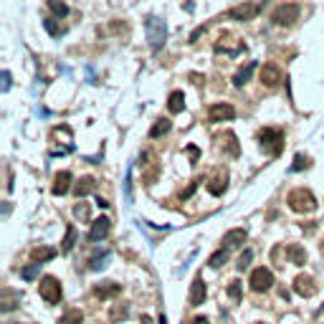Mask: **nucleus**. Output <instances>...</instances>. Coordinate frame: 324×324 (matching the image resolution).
<instances>
[{
  "label": "nucleus",
  "instance_id": "1",
  "mask_svg": "<svg viewBox=\"0 0 324 324\" xmlns=\"http://www.w3.org/2000/svg\"><path fill=\"white\" fill-rule=\"evenodd\" d=\"M259 144L261 149L266 152V155H271V157H279L281 152H284V130L281 127H263L259 132Z\"/></svg>",
  "mask_w": 324,
  "mask_h": 324
},
{
  "label": "nucleus",
  "instance_id": "2",
  "mask_svg": "<svg viewBox=\"0 0 324 324\" xmlns=\"http://www.w3.org/2000/svg\"><path fill=\"white\" fill-rule=\"evenodd\" d=\"M144 31H147V41H149V48L152 51H160L165 46V38H167V23L157 15H147L144 20Z\"/></svg>",
  "mask_w": 324,
  "mask_h": 324
},
{
  "label": "nucleus",
  "instance_id": "3",
  "mask_svg": "<svg viewBox=\"0 0 324 324\" xmlns=\"http://www.w3.org/2000/svg\"><path fill=\"white\" fill-rule=\"evenodd\" d=\"M286 203H289V208L294 213H314L317 210V197L309 193V190H304V188L291 190L289 197H286Z\"/></svg>",
  "mask_w": 324,
  "mask_h": 324
},
{
  "label": "nucleus",
  "instance_id": "4",
  "mask_svg": "<svg viewBox=\"0 0 324 324\" xmlns=\"http://www.w3.org/2000/svg\"><path fill=\"white\" fill-rule=\"evenodd\" d=\"M38 294L46 304H59L61 296H64V289H61V281L56 276H43L41 284H38Z\"/></svg>",
  "mask_w": 324,
  "mask_h": 324
},
{
  "label": "nucleus",
  "instance_id": "5",
  "mask_svg": "<svg viewBox=\"0 0 324 324\" xmlns=\"http://www.w3.org/2000/svg\"><path fill=\"white\" fill-rule=\"evenodd\" d=\"M299 13H302V8H299L296 3H281V5L271 13V20H273L276 26H294V23L299 20Z\"/></svg>",
  "mask_w": 324,
  "mask_h": 324
},
{
  "label": "nucleus",
  "instance_id": "6",
  "mask_svg": "<svg viewBox=\"0 0 324 324\" xmlns=\"http://www.w3.org/2000/svg\"><path fill=\"white\" fill-rule=\"evenodd\" d=\"M248 284H251V291H256V294L268 291V289L273 286V273H271V268H263V266L254 268V273H251Z\"/></svg>",
  "mask_w": 324,
  "mask_h": 324
},
{
  "label": "nucleus",
  "instance_id": "7",
  "mask_svg": "<svg viewBox=\"0 0 324 324\" xmlns=\"http://www.w3.org/2000/svg\"><path fill=\"white\" fill-rule=\"evenodd\" d=\"M261 10V3H241V5H236V8H231L228 13H226V18H231V20H254L256 15H259Z\"/></svg>",
  "mask_w": 324,
  "mask_h": 324
},
{
  "label": "nucleus",
  "instance_id": "8",
  "mask_svg": "<svg viewBox=\"0 0 324 324\" xmlns=\"http://www.w3.org/2000/svg\"><path fill=\"white\" fill-rule=\"evenodd\" d=\"M236 117V109H233V104H228V102H218V104H213L210 109H208V122L210 124H220V122H228V119H233Z\"/></svg>",
  "mask_w": 324,
  "mask_h": 324
},
{
  "label": "nucleus",
  "instance_id": "9",
  "mask_svg": "<svg viewBox=\"0 0 324 324\" xmlns=\"http://www.w3.org/2000/svg\"><path fill=\"white\" fill-rule=\"evenodd\" d=\"M215 142H218V147L228 155V157H238L241 155V144H238V137L233 134V132H223V134H218L215 137Z\"/></svg>",
  "mask_w": 324,
  "mask_h": 324
},
{
  "label": "nucleus",
  "instance_id": "10",
  "mask_svg": "<svg viewBox=\"0 0 324 324\" xmlns=\"http://www.w3.org/2000/svg\"><path fill=\"white\" fill-rule=\"evenodd\" d=\"M109 231H112V220L107 218V215H102V218H96V220H91V228H89V241H102V238H107L109 236Z\"/></svg>",
  "mask_w": 324,
  "mask_h": 324
},
{
  "label": "nucleus",
  "instance_id": "11",
  "mask_svg": "<svg viewBox=\"0 0 324 324\" xmlns=\"http://www.w3.org/2000/svg\"><path fill=\"white\" fill-rule=\"evenodd\" d=\"M281 81H284V71H281L276 64H266L261 68V84H263V86L273 89V86H279Z\"/></svg>",
  "mask_w": 324,
  "mask_h": 324
},
{
  "label": "nucleus",
  "instance_id": "12",
  "mask_svg": "<svg viewBox=\"0 0 324 324\" xmlns=\"http://www.w3.org/2000/svg\"><path fill=\"white\" fill-rule=\"evenodd\" d=\"M294 291H296L299 296L309 299V296L317 294V284H314V279H312L309 273H299V276L294 279Z\"/></svg>",
  "mask_w": 324,
  "mask_h": 324
},
{
  "label": "nucleus",
  "instance_id": "13",
  "mask_svg": "<svg viewBox=\"0 0 324 324\" xmlns=\"http://www.w3.org/2000/svg\"><path fill=\"white\" fill-rule=\"evenodd\" d=\"M205 296H208V286H205L203 276H195L193 284H190V294H188L190 307H200V304L205 302Z\"/></svg>",
  "mask_w": 324,
  "mask_h": 324
},
{
  "label": "nucleus",
  "instance_id": "14",
  "mask_svg": "<svg viewBox=\"0 0 324 324\" xmlns=\"http://www.w3.org/2000/svg\"><path fill=\"white\" fill-rule=\"evenodd\" d=\"M20 302H23L20 291H15V289H10V286H5V289L0 291V312H13Z\"/></svg>",
  "mask_w": 324,
  "mask_h": 324
},
{
  "label": "nucleus",
  "instance_id": "15",
  "mask_svg": "<svg viewBox=\"0 0 324 324\" xmlns=\"http://www.w3.org/2000/svg\"><path fill=\"white\" fill-rule=\"evenodd\" d=\"M226 188H228V172H226L223 167H218V170L213 172V178L208 180V193L210 195H223L226 193Z\"/></svg>",
  "mask_w": 324,
  "mask_h": 324
},
{
  "label": "nucleus",
  "instance_id": "16",
  "mask_svg": "<svg viewBox=\"0 0 324 324\" xmlns=\"http://www.w3.org/2000/svg\"><path fill=\"white\" fill-rule=\"evenodd\" d=\"M231 41H236L231 33H223L215 43V54H226V56H238L241 51H246V43L243 46H231Z\"/></svg>",
  "mask_w": 324,
  "mask_h": 324
},
{
  "label": "nucleus",
  "instance_id": "17",
  "mask_svg": "<svg viewBox=\"0 0 324 324\" xmlns=\"http://www.w3.org/2000/svg\"><path fill=\"white\" fill-rule=\"evenodd\" d=\"M246 238H248L246 228H233L223 236V248H238V246L246 243Z\"/></svg>",
  "mask_w": 324,
  "mask_h": 324
},
{
  "label": "nucleus",
  "instance_id": "18",
  "mask_svg": "<svg viewBox=\"0 0 324 324\" xmlns=\"http://www.w3.org/2000/svg\"><path fill=\"white\" fill-rule=\"evenodd\" d=\"M117 294H122V284H117V281H107V284H102V286L94 289V296L96 299H112Z\"/></svg>",
  "mask_w": 324,
  "mask_h": 324
},
{
  "label": "nucleus",
  "instance_id": "19",
  "mask_svg": "<svg viewBox=\"0 0 324 324\" xmlns=\"http://www.w3.org/2000/svg\"><path fill=\"white\" fill-rule=\"evenodd\" d=\"M94 190H96V180H94V178H89V175H86V178H81V180L73 185V195H76L79 200H81V197H86V195H91Z\"/></svg>",
  "mask_w": 324,
  "mask_h": 324
},
{
  "label": "nucleus",
  "instance_id": "20",
  "mask_svg": "<svg viewBox=\"0 0 324 324\" xmlns=\"http://www.w3.org/2000/svg\"><path fill=\"white\" fill-rule=\"evenodd\" d=\"M71 180H73V178H71V172H59V175H56V180H54V188H51V193L54 195H66L68 193V190H71Z\"/></svg>",
  "mask_w": 324,
  "mask_h": 324
},
{
  "label": "nucleus",
  "instance_id": "21",
  "mask_svg": "<svg viewBox=\"0 0 324 324\" xmlns=\"http://www.w3.org/2000/svg\"><path fill=\"white\" fill-rule=\"evenodd\" d=\"M256 68H259V64H256V61H248V64L243 66V68H238V73L233 76V84H236V86H243V84H248Z\"/></svg>",
  "mask_w": 324,
  "mask_h": 324
},
{
  "label": "nucleus",
  "instance_id": "22",
  "mask_svg": "<svg viewBox=\"0 0 324 324\" xmlns=\"http://www.w3.org/2000/svg\"><path fill=\"white\" fill-rule=\"evenodd\" d=\"M286 256H289V261H291L294 266H304V263H307V251H304L299 243H289V246H286Z\"/></svg>",
  "mask_w": 324,
  "mask_h": 324
},
{
  "label": "nucleus",
  "instance_id": "23",
  "mask_svg": "<svg viewBox=\"0 0 324 324\" xmlns=\"http://www.w3.org/2000/svg\"><path fill=\"white\" fill-rule=\"evenodd\" d=\"M56 248H51V246H41V248H33L31 251V261L33 263H43V261H51V259H56Z\"/></svg>",
  "mask_w": 324,
  "mask_h": 324
},
{
  "label": "nucleus",
  "instance_id": "24",
  "mask_svg": "<svg viewBox=\"0 0 324 324\" xmlns=\"http://www.w3.org/2000/svg\"><path fill=\"white\" fill-rule=\"evenodd\" d=\"M167 109H170V114H180L185 109V94L183 91H172L170 99H167Z\"/></svg>",
  "mask_w": 324,
  "mask_h": 324
},
{
  "label": "nucleus",
  "instance_id": "25",
  "mask_svg": "<svg viewBox=\"0 0 324 324\" xmlns=\"http://www.w3.org/2000/svg\"><path fill=\"white\" fill-rule=\"evenodd\" d=\"M170 130H172V122H170V119H157V122L152 124V130H149V137H152V139H160V137H165Z\"/></svg>",
  "mask_w": 324,
  "mask_h": 324
},
{
  "label": "nucleus",
  "instance_id": "26",
  "mask_svg": "<svg viewBox=\"0 0 324 324\" xmlns=\"http://www.w3.org/2000/svg\"><path fill=\"white\" fill-rule=\"evenodd\" d=\"M76 226H68L66 228V236H64V243H61V254H71V248H73V243H76Z\"/></svg>",
  "mask_w": 324,
  "mask_h": 324
},
{
  "label": "nucleus",
  "instance_id": "27",
  "mask_svg": "<svg viewBox=\"0 0 324 324\" xmlns=\"http://www.w3.org/2000/svg\"><path fill=\"white\" fill-rule=\"evenodd\" d=\"M109 256H112V254H109L107 248H104V251H99V254H94V256H91V261H89V268H91V271L104 268V266H107V261H109Z\"/></svg>",
  "mask_w": 324,
  "mask_h": 324
},
{
  "label": "nucleus",
  "instance_id": "28",
  "mask_svg": "<svg viewBox=\"0 0 324 324\" xmlns=\"http://www.w3.org/2000/svg\"><path fill=\"white\" fill-rule=\"evenodd\" d=\"M84 322V312L79 309H66V314L59 319V324H81Z\"/></svg>",
  "mask_w": 324,
  "mask_h": 324
},
{
  "label": "nucleus",
  "instance_id": "29",
  "mask_svg": "<svg viewBox=\"0 0 324 324\" xmlns=\"http://www.w3.org/2000/svg\"><path fill=\"white\" fill-rule=\"evenodd\" d=\"M226 261H228V248H220V251H215V254L208 259V266H210V268H220Z\"/></svg>",
  "mask_w": 324,
  "mask_h": 324
},
{
  "label": "nucleus",
  "instance_id": "30",
  "mask_svg": "<svg viewBox=\"0 0 324 324\" xmlns=\"http://www.w3.org/2000/svg\"><path fill=\"white\" fill-rule=\"evenodd\" d=\"M43 28H46V31H48V33H51L54 38L64 36V28H61V26H59V23H56L54 18H43Z\"/></svg>",
  "mask_w": 324,
  "mask_h": 324
},
{
  "label": "nucleus",
  "instance_id": "31",
  "mask_svg": "<svg viewBox=\"0 0 324 324\" xmlns=\"http://www.w3.org/2000/svg\"><path fill=\"white\" fill-rule=\"evenodd\" d=\"M48 8H51V13L59 15V18L68 15V5H66L64 0H48Z\"/></svg>",
  "mask_w": 324,
  "mask_h": 324
},
{
  "label": "nucleus",
  "instance_id": "32",
  "mask_svg": "<svg viewBox=\"0 0 324 324\" xmlns=\"http://www.w3.org/2000/svg\"><path fill=\"white\" fill-rule=\"evenodd\" d=\"M309 165H312V160H309L307 155H302V152H299V155L294 157V165H291V172H299V170H307Z\"/></svg>",
  "mask_w": 324,
  "mask_h": 324
},
{
  "label": "nucleus",
  "instance_id": "33",
  "mask_svg": "<svg viewBox=\"0 0 324 324\" xmlns=\"http://www.w3.org/2000/svg\"><path fill=\"white\" fill-rule=\"evenodd\" d=\"M38 271H41V263H31V266L20 268V276H23L26 281H33V279L38 276Z\"/></svg>",
  "mask_w": 324,
  "mask_h": 324
},
{
  "label": "nucleus",
  "instance_id": "34",
  "mask_svg": "<svg viewBox=\"0 0 324 324\" xmlns=\"http://www.w3.org/2000/svg\"><path fill=\"white\" fill-rule=\"evenodd\" d=\"M228 296H231L236 304L241 302V281H238V279H233V281L228 284Z\"/></svg>",
  "mask_w": 324,
  "mask_h": 324
},
{
  "label": "nucleus",
  "instance_id": "35",
  "mask_svg": "<svg viewBox=\"0 0 324 324\" xmlns=\"http://www.w3.org/2000/svg\"><path fill=\"white\" fill-rule=\"evenodd\" d=\"M73 215H76L79 220H89V203H76Z\"/></svg>",
  "mask_w": 324,
  "mask_h": 324
},
{
  "label": "nucleus",
  "instance_id": "36",
  "mask_svg": "<svg viewBox=\"0 0 324 324\" xmlns=\"http://www.w3.org/2000/svg\"><path fill=\"white\" fill-rule=\"evenodd\" d=\"M251 259H254V251H243V254H241V259H238V263H236V266H238V271H246V268L251 266Z\"/></svg>",
  "mask_w": 324,
  "mask_h": 324
},
{
  "label": "nucleus",
  "instance_id": "37",
  "mask_svg": "<svg viewBox=\"0 0 324 324\" xmlns=\"http://www.w3.org/2000/svg\"><path fill=\"white\" fill-rule=\"evenodd\" d=\"M127 314H130V309H127V307H114V312H112V322L127 319Z\"/></svg>",
  "mask_w": 324,
  "mask_h": 324
},
{
  "label": "nucleus",
  "instance_id": "38",
  "mask_svg": "<svg viewBox=\"0 0 324 324\" xmlns=\"http://www.w3.org/2000/svg\"><path fill=\"white\" fill-rule=\"evenodd\" d=\"M124 197H127V203L134 200V195H132V170H127V178H124Z\"/></svg>",
  "mask_w": 324,
  "mask_h": 324
},
{
  "label": "nucleus",
  "instance_id": "39",
  "mask_svg": "<svg viewBox=\"0 0 324 324\" xmlns=\"http://www.w3.org/2000/svg\"><path fill=\"white\" fill-rule=\"evenodd\" d=\"M185 152H188L190 162H197V160H200V149H197L195 144H188V147H185Z\"/></svg>",
  "mask_w": 324,
  "mask_h": 324
},
{
  "label": "nucleus",
  "instance_id": "40",
  "mask_svg": "<svg viewBox=\"0 0 324 324\" xmlns=\"http://www.w3.org/2000/svg\"><path fill=\"white\" fill-rule=\"evenodd\" d=\"M203 33H205V26H200V28H195L193 33H190V43H195V41H197V38H200Z\"/></svg>",
  "mask_w": 324,
  "mask_h": 324
},
{
  "label": "nucleus",
  "instance_id": "41",
  "mask_svg": "<svg viewBox=\"0 0 324 324\" xmlns=\"http://www.w3.org/2000/svg\"><path fill=\"white\" fill-rule=\"evenodd\" d=\"M8 89H10V73L3 71V91H8Z\"/></svg>",
  "mask_w": 324,
  "mask_h": 324
},
{
  "label": "nucleus",
  "instance_id": "42",
  "mask_svg": "<svg viewBox=\"0 0 324 324\" xmlns=\"http://www.w3.org/2000/svg\"><path fill=\"white\" fill-rule=\"evenodd\" d=\"M195 188H197V180H195V183H190V188H188V190L183 193V200H188V197H190V195L195 193Z\"/></svg>",
  "mask_w": 324,
  "mask_h": 324
},
{
  "label": "nucleus",
  "instance_id": "43",
  "mask_svg": "<svg viewBox=\"0 0 324 324\" xmlns=\"http://www.w3.org/2000/svg\"><path fill=\"white\" fill-rule=\"evenodd\" d=\"M190 324H210V319H208V317H195Z\"/></svg>",
  "mask_w": 324,
  "mask_h": 324
},
{
  "label": "nucleus",
  "instance_id": "44",
  "mask_svg": "<svg viewBox=\"0 0 324 324\" xmlns=\"http://www.w3.org/2000/svg\"><path fill=\"white\" fill-rule=\"evenodd\" d=\"M96 205H99V208H109V200H104V197H96Z\"/></svg>",
  "mask_w": 324,
  "mask_h": 324
},
{
  "label": "nucleus",
  "instance_id": "45",
  "mask_svg": "<svg viewBox=\"0 0 324 324\" xmlns=\"http://www.w3.org/2000/svg\"><path fill=\"white\" fill-rule=\"evenodd\" d=\"M190 79H193L195 84H203V81H205V79H203V76H200V73H190Z\"/></svg>",
  "mask_w": 324,
  "mask_h": 324
},
{
  "label": "nucleus",
  "instance_id": "46",
  "mask_svg": "<svg viewBox=\"0 0 324 324\" xmlns=\"http://www.w3.org/2000/svg\"><path fill=\"white\" fill-rule=\"evenodd\" d=\"M160 324H167V319H165V314H160V319H157Z\"/></svg>",
  "mask_w": 324,
  "mask_h": 324
},
{
  "label": "nucleus",
  "instance_id": "47",
  "mask_svg": "<svg viewBox=\"0 0 324 324\" xmlns=\"http://www.w3.org/2000/svg\"><path fill=\"white\" fill-rule=\"evenodd\" d=\"M142 324H152V319L149 317H142Z\"/></svg>",
  "mask_w": 324,
  "mask_h": 324
},
{
  "label": "nucleus",
  "instance_id": "48",
  "mask_svg": "<svg viewBox=\"0 0 324 324\" xmlns=\"http://www.w3.org/2000/svg\"><path fill=\"white\" fill-rule=\"evenodd\" d=\"M322 254H324V243H322Z\"/></svg>",
  "mask_w": 324,
  "mask_h": 324
},
{
  "label": "nucleus",
  "instance_id": "49",
  "mask_svg": "<svg viewBox=\"0 0 324 324\" xmlns=\"http://www.w3.org/2000/svg\"><path fill=\"white\" fill-rule=\"evenodd\" d=\"M256 324H263V322H256Z\"/></svg>",
  "mask_w": 324,
  "mask_h": 324
}]
</instances>
